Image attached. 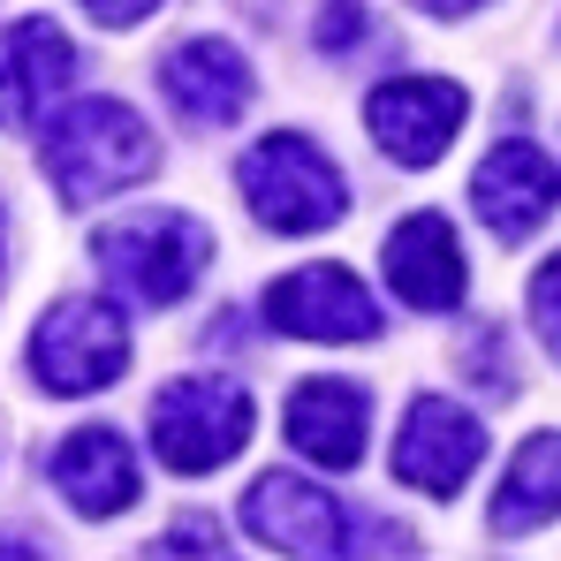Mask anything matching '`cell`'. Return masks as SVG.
<instances>
[{"label": "cell", "instance_id": "1", "mask_svg": "<svg viewBox=\"0 0 561 561\" xmlns=\"http://www.w3.org/2000/svg\"><path fill=\"white\" fill-rule=\"evenodd\" d=\"M243 531L259 539V547H280L288 561H410L417 554V539L402 531V524H387V516H350L327 485H311V478H259L251 493H243Z\"/></svg>", "mask_w": 561, "mask_h": 561}, {"label": "cell", "instance_id": "2", "mask_svg": "<svg viewBox=\"0 0 561 561\" xmlns=\"http://www.w3.org/2000/svg\"><path fill=\"white\" fill-rule=\"evenodd\" d=\"M38 160L61 190V205H99L160 168V137L122 99H61L38 129Z\"/></svg>", "mask_w": 561, "mask_h": 561}, {"label": "cell", "instance_id": "3", "mask_svg": "<svg viewBox=\"0 0 561 561\" xmlns=\"http://www.w3.org/2000/svg\"><path fill=\"white\" fill-rule=\"evenodd\" d=\"M92 259L129 304L168 311V304H183L190 288H197V274L213 266V236H205V220H190V213H129V220H106L92 236Z\"/></svg>", "mask_w": 561, "mask_h": 561}, {"label": "cell", "instance_id": "4", "mask_svg": "<svg viewBox=\"0 0 561 561\" xmlns=\"http://www.w3.org/2000/svg\"><path fill=\"white\" fill-rule=\"evenodd\" d=\"M236 190H243V205L259 213V228H274V236H319V228H334V220L350 213L342 168H334L311 137H296V129L259 137V145L243 152V168H236Z\"/></svg>", "mask_w": 561, "mask_h": 561}, {"label": "cell", "instance_id": "5", "mask_svg": "<svg viewBox=\"0 0 561 561\" xmlns=\"http://www.w3.org/2000/svg\"><path fill=\"white\" fill-rule=\"evenodd\" d=\"M251 425H259L251 394L220 373H183L152 394V448L175 478H205V470L236 463Z\"/></svg>", "mask_w": 561, "mask_h": 561}, {"label": "cell", "instance_id": "6", "mask_svg": "<svg viewBox=\"0 0 561 561\" xmlns=\"http://www.w3.org/2000/svg\"><path fill=\"white\" fill-rule=\"evenodd\" d=\"M129 373V327L106 296H61L31 327V379L46 394H99Z\"/></svg>", "mask_w": 561, "mask_h": 561}, {"label": "cell", "instance_id": "7", "mask_svg": "<svg viewBox=\"0 0 561 561\" xmlns=\"http://www.w3.org/2000/svg\"><path fill=\"white\" fill-rule=\"evenodd\" d=\"M463 122H470V99H463V84H448V77H387V84L365 99V129H373V145L394 168H433V160H448V145L463 137Z\"/></svg>", "mask_w": 561, "mask_h": 561}, {"label": "cell", "instance_id": "8", "mask_svg": "<svg viewBox=\"0 0 561 561\" xmlns=\"http://www.w3.org/2000/svg\"><path fill=\"white\" fill-rule=\"evenodd\" d=\"M485 463V425L470 417L463 402L448 394H417L394 425V478L433 493V501H456L470 485V470Z\"/></svg>", "mask_w": 561, "mask_h": 561}, {"label": "cell", "instance_id": "9", "mask_svg": "<svg viewBox=\"0 0 561 561\" xmlns=\"http://www.w3.org/2000/svg\"><path fill=\"white\" fill-rule=\"evenodd\" d=\"M266 319L288 342H373L379 304L350 266H296L266 288Z\"/></svg>", "mask_w": 561, "mask_h": 561}, {"label": "cell", "instance_id": "10", "mask_svg": "<svg viewBox=\"0 0 561 561\" xmlns=\"http://www.w3.org/2000/svg\"><path fill=\"white\" fill-rule=\"evenodd\" d=\"M77 77V38L46 15L0 23V129H46Z\"/></svg>", "mask_w": 561, "mask_h": 561}, {"label": "cell", "instance_id": "11", "mask_svg": "<svg viewBox=\"0 0 561 561\" xmlns=\"http://www.w3.org/2000/svg\"><path fill=\"white\" fill-rule=\"evenodd\" d=\"M470 205H478V220H485L501 243H524V236L547 228V213L561 205V168L531 137H501V145L478 160V175H470Z\"/></svg>", "mask_w": 561, "mask_h": 561}, {"label": "cell", "instance_id": "12", "mask_svg": "<svg viewBox=\"0 0 561 561\" xmlns=\"http://www.w3.org/2000/svg\"><path fill=\"white\" fill-rule=\"evenodd\" d=\"M379 266H387V288L410 311H456L470 288V259L456 243V228H448V213H410L379 243Z\"/></svg>", "mask_w": 561, "mask_h": 561}, {"label": "cell", "instance_id": "13", "mask_svg": "<svg viewBox=\"0 0 561 561\" xmlns=\"http://www.w3.org/2000/svg\"><path fill=\"white\" fill-rule=\"evenodd\" d=\"M54 485H61V501L77 508V516H122V508H137V493H145V470L129 456V440L114 433V425H77L61 448H54Z\"/></svg>", "mask_w": 561, "mask_h": 561}, {"label": "cell", "instance_id": "14", "mask_svg": "<svg viewBox=\"0 0 561 561\" xmlns=\"http://www.w3.org/2000/svg\"><path fill=\"white\" fill-rule=\"evenodd\" d=\"M373 440V394L357 379H304L288 394V448L319 470H350Z\"/></svg>", "mask_w": 561, "mask_h": 561}, {"label": "cell", "instance_id": "15", "mask_svg": "<svg viewBox=\"0 0 561 561\" xmlns=\"http://www.w3.org/2000/svg\"><path fill=\"white\" fill-rule=\"evenodd\" d=\"M160 92L175 99V114L190 129H228L251 106V61L228 38H183L160 61Z\"/></svg>", "mask_w": 561, "mask_h": 561}, {"label": "cell", "instance_id": "16", "mask_svg": "<svg viewBox=\"0 0 561 561\" xmlns=\"http://www.w3.org/2000/svg\"><path fill=\"white\" fill-rule=\"evenodd\" d=\"M554 516H561V433H531L508 456V478L493 493V531L524 539V531H547Z\"/></svg>", "mask_w": 561, "mask_h": 561}, {"label": "cell", "instance_id": "17", "mask_svg": "<svg viewBox=\"0 0 561 561\" xmlns=\"http://www.w3.org/2000/svg\"><path fill=\"white\" fill-rule=\"evenodd\" d=\"M531 334L547 342V357L561 365V251L531 274Z\"/></svg>", "mask_w": 561, "mask_h": 561}, {"label": "cell", "instance_id": "18", "mask_svg": "<svg viewBox=\"0 0 561 561\" xmlns=\"http://www.w3.org/2000/svg\"><path fill=\"white\" fill-rule=\"evenodd\" d=\"M365 46V0H327L319 8V54H357Z\"/></svg>", "mask_w": 561, "mask_h": 561}, {"label": "cell", "instance_id": "19", "mask_svg": "<svg viewBox=\"0 0 561 561\" xmlns=\"http://www.w3.org/2000/svg\"><path fill=\"white\" fill-rule=\"evenodd\" d=\"M456 365L470 379H485V394H508V365H501V327H478L463 350H456Z\"/></svg>", "mask_w": 561, "mask_h": 561}, {"label": "cell", "instance_id": "20", "mask_svg": "<svg viewBox=\"0 0 561 561\" xmlns=\"http://www.w3.org/2000/svg\"><path fill=\"white\" fill-rule=\"evenodd\" d=\"M213 547H220V524L213 516H183V531L160 547V561H190V554H213Z\"/></svg>", "mask_w": 561, "mask_h": 561}, {"label": "cell", "instance_id": "21", "mask_svg": "<svg viewBox=\"0 0 561 561\" xmlns=\"http://www.w3.org/2000/svg\"><path fill=\"white\" fill-rule=\"evenodd\" d=\"M92 8V23H106V31H129V23H145L160 0H84Z\"/></svg>", "mask_w": 561, "mask_h": 561}, {"label": "cell", "instance_id": "22", "mask_svg": "<svg viewBox=\"0 0 561 561\" xmlns=\"http://www.w3.org/2000/svg\"><path fill=\"white\" fill-rule=\"evenodd\" d=\"M410 8H425V15H470V8H485V0H410Z\"/></svg>", "mask_w": 561, "mask_h": 561}, {"label": "cell", "instance_id": "23", "mask_svg": "<svg viewBox=\"0 0 561 561\" xmlns=\"http://www.w3.org/2000/svg\"><path fill=\"white\" fill-rule=\"evenodd\" d=\"M0 561H38V554H31L23 539H0Z\"/></svg>", "mask_w": 561, "mask_h": 561}, {"label": "cell", "instance_id": "24", "mask_svg": "<svg viewBox=\"0 0 561 561\" xmlns=\"http://www.w3.org/2000/svg\"><path fill=\"white\" fill-rule=\"evenodd\" d=\"M0 280H8V228H0Z\"/></svg>", "mask_w": 561, "mask_h": 561}]
</instances>
